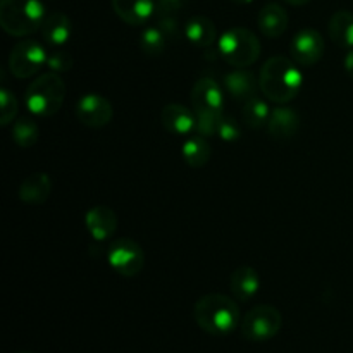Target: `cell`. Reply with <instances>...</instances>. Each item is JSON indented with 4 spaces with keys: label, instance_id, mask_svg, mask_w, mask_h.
Wrapping results in <instances>:
<instances>
[{
    "label": "cell",
    "instance_id": "6da1fadb",
    "mask_svg": "<svg viewBox=\"0 0 353 353\" xmlns=\"http://www.w3.org/2000/svg\"><path fill=\"white\" fill-rule=\"evenodd\" d=\"M259 86L268 100L285 105L296 99L303 86V74L295 61L276 55L262 65Z\"/></svg>",
    "mask_w": 353,
    "mask_h": 353
},
{
    "label": "cell",
    "instance_id": "7a4b0ae2",
    "mask_svg": "<svg viewBox=\"0 0 353 353\" xmlns=\"http://www.w3.org/2000/svg\"><path fill=\"white\" fill-rule=\"evenodd\" d=\"M193 317L205 333L212 336H226L236 330L240 323V309L230 296L210 293L196 300Z\"/></svg>",
    "mask_w": 353,
    "mask_h": 353
},
{
    "label": "cell",
    "instance_id": "3957f363",
    "mask_svg": "<svg viewBox=\"0 0 353 353\" xmlns=\"http://www.w3.org/2000/svg\"><path fill=\"white\" fill-rule=\"evenodd\" d=\"M45 17L41 0H0V26L10 37L33 34L40 30Z\"/></svg>",
    "mask_w": 353,
    "mask_h": 353
},
{
    "label": "cell",
    "instance_id": "277c9868",
    "mask_svg": "<svg viewBox=\"0 0 353 353\" xmlns=\"http://www.w3.org/2000/svg\"><path fill=\"white\" fill-rule=\"evenodd\" d=\"M65 99V83L59 72H45L30 83L26 90V107L33 116L48 117L59 112Z\"/></svg>",
    "mask_w": 353,
    "mask_h": 353
},
{
    "label": "cell",
    "instance_id": "5b68a950",
    "mask_svg": "<svg viewBox=\"0 0 353 353\" xmlns=\"http://www.w3.org/2000/svg\"><path fill=\"white\" fill-rule=\"evenodd\" d=\"M217 48L224 61L236 69L255 64L261 55V40L247 28H230L221 34Z\"/></svg>",
    "mask_w": 353,
    "mask_h": 353
},
{
    "label": "cell",
    "instance_id": "8992f818",
    "mask_svg": "<svg viewBox=\"0 0 353 353\" xmlns=\"http://www.w3.org/2000/svg\"><path fill=\"white\" fill-rule=\"evenodd\" d=\"M283 317L276 307L257 305L241 321V334L250 341H268L279 333Z\"/></svg>",
    "mask_w": 353,
    "mask_h": 353
},
{
    "label": "cell",
    "instance_id": "52a82bcc",
    "mask_svg": "<svg viewBox=\"0 0 353 353\" xmlns=\"http://www.w3.org/2000/svg\"><path fill=\"white\" fill-rule=\"evenodd\" d=\"M47 50L37 40H21L14 45L9 55V69L17 79L37 74L41 65H47Z\"/></svg>",
    "mask_w": 353,
    "mask_h": 353
},
{
    "label": "cell",
    "instance_id": "ba28073f",
    "mask_svg": "<svg viewBox=\"0 0 353 353\" xmlns=\"http://www.w3.org/2000/svg\"><path fill=\"white\" fill-rule=\"evenodd\" d=\"M107 262L112 268L114 272L124 278H134L143 271L145 254L143 248L130 238H121L116 240L109 247Z\"/></svg>",
    "mask_w": 353,
    "mask_h": 353
},
{
    "label": "cell",
    "instance_id": "9c48e42d",
    "mask_svg": "<svg viewBox=\"0 0 353 353\" xmlns=\"http://www.w3.org/2000/svg\"><path fill=\"white\" fill-rule=\"evenodd\" d=\"M324 48H326V45H324L323 34L312 28L300 30L290 43L292 59L303 68L317 64L323 59Z\"/></svg>",
    "mask_w": 353,
    "mask_h": 353
},
{
    "label": "cell",
    "instance_id": "30bf717a",
    "mask_svg": "<svg viewBox=\"0 0 353 353\" xmlns=\"http://www.w3.org/2000/svg\"><path fill=\"white\" fill-rule=\"evenodd\" d=\"M112 103L99 93H86L76 103V117L88 128H103L112 121Z\"/></svg>",
    "mask_w": 353,
    "mask_h": 353
},
{
    "label": "cell",
    "instance_id": "8fae6325",
    "mask_svg": "<svg viewBox=\"0 0 353 353\" xmlns=\"http://www.w3.org/2000/svg\"><path fill=\"white\" fill-rule=\"evenodd\" d=\"M192 105L195 112L223 114V90L212 78H200L192 88Z\"/></svg>",
    "mask_w": 353,
    "mask_h": 353
},
{
    "label": "cell",
    "instance_id": "7c38bea8",
    "mask_svg": "<svg viewBox=\"0 0 353 353\" xmlns=\"http://www.w3.org/2000/svg\"><path fill=\"white\" fill-rule=\"evenodd\" d=\"M162 126L176 137H190L196 131V112L181 103H168L161 112Z\"/></svg>",
    "mask_w": 353,
    "mask_h": 353
},
{
    "label": "cell",
    "instance_id": "4fadbf2b",
    "mask_svg": "<svg viewBox=\"0 0 353 353\" xmlns=\"http://www.w3.org/2000/svg\"><path fill=\"white\" fill-rule=\"evenodd\" d=\"M86 230L95 241H107L117 231V216L110 207L97 205L86 212Z\"/></svg>",
    "mask_w": 353,
    "mask_h": 353
},
{
    "label": "cell",
    "instance_id": "5bb4252c",
    "mask_svg": "<svg viewBox=\"0 0 353 353\" xmlns=\"http://www.w3.org/2000/svg\"><path fill=\"white\" fill-rule=\"evenodd\" d=\"M114 12L130 26H143L155 12V0H112Z\"/></svg>",
    "mask_w": 353,
    "mask_h": 353
},
{
    "label": "cell",
    "instance_id": "9a60e30c",
    "mask_svg": "<svg viewBox=\"0 0 353 353\" xmlns=\"http://www.w3.org/2000/svg\"><path fill=\"white\" fill-rule=\"evenodd\" d=\"M300 128V117L290 107H276L271 110V117L268 121V131L276 140H290L296 134Z\"/></svg>",
    "mask_w": 353,
    "mask_h": 353
},
{
    "label": "cell",
    "instance_id": "2e32d148",
    "mask_svg": "<svg viewBox=\"0 0 353 353\" xmlns=\"http://www.w3.org/2000/svg\"><path fill=\"white\" fill-rule=\"evenodd\" d=\"M52 193V179L47 172H33L19 186V199L26 205H43Z\"/></svg>",
    "mask_w": 353,
    "mask_h": 353
},
{
    "label": "cell",
    "instance_id": "e0dca14e",
    "mask_svg": "<svg viewBox=\"0 0 353 353\" xmlns=\"http://www.w3.org/2000/svg\"><path fill=\"white\" fill-rule=\"evenodd\" d=\"M257 26L261 33L268 38H278L288 28V12L279 3H268L257 16Z\"/></svg>",
    "mask_w": 353,
    "mask_h": 353
},
{
    "label": "cell",
    "instance_id": "ac0fdd59",
    "mask_svg": "<svg viewBox=\"0 0 353 353\" xmlns=\"http://www.w3.org/2000/svg\"><path fill=\"white\" fill-rule=\"evenodd\" d=\"M230 286L234 299H238L240 302H248L261 290V276H259V272L254 268L241 265V268H238L231 274Z\"/></svg>",
    "mask_w": 353,
    "mask_h": 353
},
{
    "label": "cell",
    "instance_id": "d6986e66",
    "mask_svg": "<svg viewBox=\"0 0 353 353\" xmlns=\"http://www.w3.org/2000/svg\"><path fill=\"white\" fill-rule=\"evenodd\" d=\"M40 31L45 43L52 45V47H62V45L68 43L69 38H71V19H69L64 12L47 14Z\"/></svg>",
    "mask_w": 353,
    "mask_h": 353
},
{
    "label": "cell",
    "instance_id": "ffe728a7",
    "mask_svg": "<svg viewBox=\"0 0 353 353\" xmlns=\"http://www.w3.org/2000/svg\"><path fill=\"white\" fill-rule=\"evenodd\" d=\"M185 38L199 48L210 47L217 38V28L209 17L195 16L185 24Z\"/></svg>",
    "mask_w": 353,
    "mask_h": 353
},
{
    "label": "cell",
    "instance_id": "44dd1931",
    "mask_svg": "<svg viewBox=\"0 0 353 353\" xmlns=\"http://www.w3.org/2000/svg\"><path fill=\"white\" fill-rule=\"evenodd\" d=\"M224 86L226 92L236 100H248L255 95L257 88H261L254 72L247 69H234L233 72L226 74Z\"/></svg>",
    "mask_w": 353,
    "mask_h": 353
},
{
    "label": "cell",
    "instance_id": "7402d4cb",
    "mask_svg": "<svg viewBox=\"0 0 353 353\" xmlns=\"http://www.w3.org/2000/svg\"><path fill=\"white\" fill-rule=\"evenodd\" d=\"M327 31L336 47L352 50L353 48V12L350 10H336L331 16Z\"/></svg>",
    "mask_w": 353,
    "mask_h": 353
},
{
    "label": "cell",
    "instance_id": "603a6c76",
    "mask_svg": "<svg viewBox=\"0 0 353 353\" xmlns=\"http://www.w3.org/2000/svg\"><path fill=\"white\" fill-rule=\"evenodd\" d=\"M183 161L186 162V165L193 169H200L203 165L209 164L210 155H212V150H210L209 141L205 140V137L202 134H196V137H188L186 141L183 143Z\"/></svg>",
    "mask_w": 353,
    "mask_h": 353
},
{
    "label": "cell",
    "instance_id": "cb8c5ba5",
    "mask_svg": "<svg viewBox=\"0 0 353 353\" xmlns=\"http://www.w3.org/2000/svg\"><path fill=\"white\" fill-rule=\"evenodd\" d=\"M241 116H243V121L248 126L254 128V130H259L262 126H268V121L271 117V109H269V103L265 100L254 95L248 100H245Z\"/></svg>",
    "mask_w": 353,
    "mask_h": 353
},
{
    "label": "cell",
    "instance_id": "d4e9b609",
    "mask_svg": "<svg viewBox=\"0 0 353 353\" xmlns=\"http://www.w3.org/2000/svg\"><path fill=\"white\" fill-rule=\"evenodd\" d=\"M168 47V31L162 30L161 26H148L145 28L140 37V48L148 57H159L165 52Z\"/></svg>",
    "mask_w": 353,
    "mask_h": 353
},
{
    "label": "cell",
    "instance_id": "484cf974",
    "mask_svg": "<svg viewBox=\"0 0 353 353\" xmlns=\"http://www.w3.org/2000/svg\"><path fill=\"white\" fill-rule=\"evenodd\" d=\"M40 137L38 124L31 117H19L12 126V140L19 145L21 148L33 147Z\"/></svg>",
    "mask_w": 353,
    "mask_h": 353
},
{
    "label": "cell",
    "instance_id": "4316f807",
    "mask_svg": "<svg viewBox=\"0 0 353 353\" xmlns=\"http://www.w3.org/2000/svg\"><path fill=\"white\" fill-rule=\"evenodd\" d=\"M17 116V100L7 88L0 90V124L9 126Z\"/></svg>",
    "mask_w": 353,
    "mask_h": 353
},
{
    "label": "cell",
    "instance_id": "83f0119b",
    "mask_svg": "<svg viewBox=\"0 0 353 353\" xmlns=\"http://www.w3.org/2000/svg\"><path fill=\"white\" fill-rule=\"evenodd\" d=\"M223 114L214 112H196V133L202 137L210 138L217 134V126Z\"/></svg>",
    "mask_w": 353,
    "mask_h": 353
},
{
    "label": "cell",
    "instance_id": "f1b7e54d",
    "mask_svg": "<svg viewBox=\"0 0 353 353\" xmlns=\"http://www.w3.org/2000/svg\"><path fill=\"white\" fill-rule=\"evenodd\" d=\"M74 64V59L69 54L68 50H62V48H57V50L50 52L47 55V68L54 72H65L72 68Z\"/></svg>",
    "mask_w": 353,
    "mask_h": 353
},
{
    "label": "cell",
    "instance_id": "f546056e",
    "mask_svg": "<svg viewBox=\"0 0 353 353\" xmlns=\"http://www.w3.org/2000/svg\"><path fill=\"white\" fill-rule=\"evenodd\" d=\"M217 137H219L221 140L228 141V143H233V141L240 140L241 130L240 126H238L236 121L223 114L219 119V126H217Z\"/></svg>",
    "mask_w": 353,
    "mask_h": 353
},
{
    "label": "cell",
    "instance_id": "4dcf8cb0",
    "mask_svg": "<svg viewBox=\"0 0 353 353\" xmlns=\"http://www.w3.org/2000/svg\"><path fill=\"white\" fill-rule=\"evenodd\" d=\"M162 10H176L185 6L186 0H157Z\"/></svg>",
    "mask_w": 353,
    "mask_h": 353
},
{
    "label": "cell",
    "instance_id": "1f68e13d",
    "mask_svg": "<svg viewBox=\"0 0 353 353\" xmlns=\"http://www.w3.org/2000/svg\"><path fill=\"white\" fill-rule=\"evenodd\" d=\"M343 68L345 71H347V74L350 76V78H353V48L352 50H347V54H345Z\"/></svg>",
    "mask_w": 353,
    "mask_h": 353
},
{
    "label": "cell",
    "instance_id": "d6a6232c",
    "mask_svg": "<svg viewBox=\"0 0 353 353\" xmlns=\"http://www.w3.org/2000/svg\"><path fill=\"white\" fill-rule=\"evenodd\" d=\"M286 2H288L290 6H295V7H299V6H305V3H309L310 0H286Z\"/></svg>",
    "mask_w": 353,
    "mask_h": 353
},
{
    "label": "cell",
    "instance_id": "836d02e7",
    "mask_svg": "<svg viewBox=\"0 0 353 353\" xmlns=\"http://www.w3.org/2000/svg\"><path fill=\"white\" fill-rule=\"evenodd\" d=\"M231 2L238 3V6H247V3H252L254 0H231Z\"/></svg>",
    "mask_w": 353,
    "mask_h": 353
},
{
    "label": "cell",
    "instance_id": "e575fe53",
    "mask_svg": "<svg viewBox=\"0 0 353 353\" xmlns=\"http://www.w3.org/2000/svg\"><path fill=\"white\" fill-rule=\"evenodd\" d=\"M19 353H33V352H19Z\"/></svg>",
    "mask_w": 353,
    "mask_h": 353
}]
</instances>
